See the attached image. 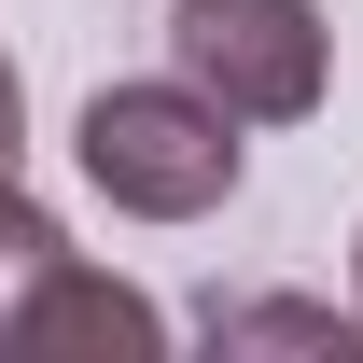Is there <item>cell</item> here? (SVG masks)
<instances>
[{
    "label": "cell",
    "instance_id": "cell-2",
    "mask_svg": "<svg viewBox=\"0 0 363 363\" xmlns=\"http://www.w3.org/2000/svg\"><path fill=\"white\" fill-rule=\"evenodd\" d=\"M154 363L168 350V321H154V294H126V279H98L84 252H70V224H56L28 182H0V363Z\"/></svg>",
    "mask_w": 363,
    "mask_h": 363
},
{
    "label": "cell",
    "instance_id": "cell-3",
    "mask_svg": "<svg viewBox=\"0 0 363 363\" xmlns=\"http://www.w3.org/2000/svg\"><path fill=\"white\" fill-rule=\"evenodd\" d=\"M168 70L210 84L238 126H308L335 84L321 0H168Z\"/></svg>",
    "mask_w": 363,
    "mask_h": 363
},
{
    "label": "cell",
    "instance_id": "cell-1",
    "mask_svg": "<svg viewBox=\"0 0 363 363\" xmlns=\"http://www.w3.org/2000/svg\"><path fill=\"white\" fill-rule=\"evenodd\" d=\"M70 154H84V182L126 210V224H196V210H224L238 168H252L238 112H224L210 84H182V70H154V84H98L84 126H70Z\"/></svg>",
    "mask_w": 363,
    "mask_h": 363
},
{
    "label": "cell",
    "instance_id": "cell-5",
    "mask_svg": "<svg viewBox=\"0 0 363 363\" xmlns=\"http://www.w3.org/2000/svg\"><path fill=\"white\" fill-rule=\"evenodd\" d=\"M350 266H363V238H350Z\"/></svg>",
    "mask_w": 363,
    "mask_h": 363
},
{
    "label": "cell",
    "instance_id": "cell-4",
    "mask_svg": "<svg viewBox=\"0 0 363 363\" xmlns=\"http://www.w3.org/2000/svg\"><path fill=\"white\" fill-rule=\"evenodd\" d=\"M14 154H28V84H14V56H0V182H14Z\"/></svg>",
    "mask_w": 363,
    "mask_h": 363
}]
</instances>
